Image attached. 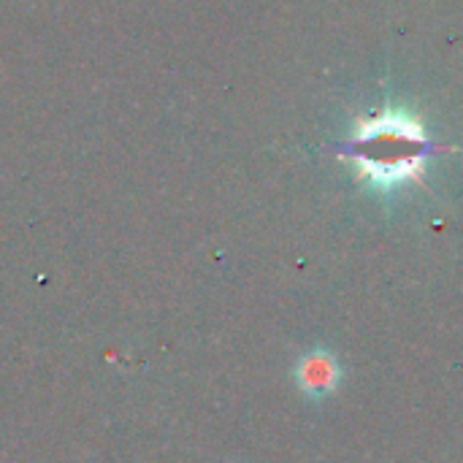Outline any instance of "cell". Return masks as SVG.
<instances>
[{
	"mask_svg": "<svg viewBox=\"0 0 463 463\" xmlns=\"http://www.w3.org/2000/svg\"><path fill=\"white\" fill-rule=\"evenodd\" d=\"M434 149L437 146L426 138L415 119L402 111H385L364 122L342 155L353 157L372 184L393 187L418 176Z\"/></svg>",
	"mask_w": 463,
	"mask_h": 463,
	"instance_id": "1",
	"label": "cell"
},
{
	"mask_svg": "<svg viewBox=\"0 0 463 463\" xmlns=\"http://www.w3.org/2000/svg\"><path fill=\"white\" fill-rule=\"evenodd\" d=\"M296 380L304 388V393L320 399V396H328L339 385V366H336L334 355H328V353H309L298 364Z\"/></svg>",
	"mask_w": 463,
	"mask_h": 463,
	"instance_id": "2",
	"label": "cell"
}]
</instances>
